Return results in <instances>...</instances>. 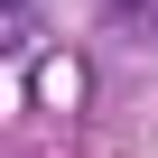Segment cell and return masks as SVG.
<instances>
[{"mask_svg": "<svg viewBox=\"0 0 158 158\" xmlns=\"http://www.w3.org/2000/svg\"><path fill=\"white\" fill-rule=\"evenodd\" d=\"M19 10H28V0H10V19H19Z\"/></svg>", "mask_w": 158, "mask_h": 158, "instance_id": "6da1fadb", "label": "cell"}, {"mask_svg": "<svg viewBox=\"0 0 158 158\" xmlns=\"http://www.w3.org/2000/svg\"><path fill=\"white\" fill-rule=\"evenodd\" d=\"M139 10H149V19H158V0H139Z\"/></svg>", "mask_w": 158, "mask_h": 158, "instance_id": "7a4b0ae2", "label": "cell"}]
</instances>
